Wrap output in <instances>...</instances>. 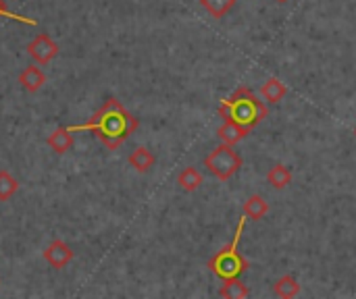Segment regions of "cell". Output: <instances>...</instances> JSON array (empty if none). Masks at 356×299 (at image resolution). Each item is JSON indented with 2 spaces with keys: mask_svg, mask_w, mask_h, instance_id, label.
Here are the masks:
<instances>
[{
  "mask_svg": "<svg viewBox=\"0 0 356 299\" xmlns=\"http://www.w3.org/2000/svg\"><path fill=\"white\" fill-rule=\"evenodd\" d=\"M138 125H140L138 119L117 98H108L90 121H86L81 125H73L69 129L73 133L92 131L104 144V148L117 150L127 142L129 135L136 133Z\"/></svg>",
  "mask_w": 356,
  "mask_h": 299,
  "instance_id": "cell-1",
  "label": "cell"
},
{
  "mask_svg": "<svg viewBox=\"0 0 356 299\" xmlns=\"http://www.w3.org/2000/svg\"><path fill=\"white\" fill-rule=\"evenodd\" d=\"M219 114L252 131L259 123H263L269 117V108L265 106V102L257 98V94L250 87L240 85L238 89H234L229 98L221 100Z\"/></svg>",
  "mask_w": 356,
  "mask_h": 299,
  "instance_id": "cell-2",
  "label": "cell"
},
{
  "mask_svg": "<svg viewBox=\"0 0 356 299\" xmlns=\"http://www.w3.org/2000/svg\"><path fill=\"white\" fill-rule=\"evenodd\" d=\"M246 221L248 216L242 214L238 225H236V233H234V239L229 246L221 248L209 262H207V268H211V273L221 279V281H229V279H238L242 277L248 268H250V262L240 254V239L244 235V229H246Z\"/></svg>",
  "mask_w": 356,
  "mask_h": 299,
  "instance_id": "cell-3",
  "label": "cell"
},
{
  "mask_svg": "<svg viewBox=\"0 0 356 299\" xmlns=\"http://www.w3.org/2000/svg\"><path fill=\"white\" fill-rule=\"evenodd\" d=\"M244 160L242 156L234 150V146L229 144H221L217 146L209 156H204V166L219 179V181H229L240 169H242Z\"/></svg>",
  "mask_w": 356,
  "mask_h": 299,
  "instance_id": "cell-4",
  "label": "cell"
},
{
  "mask_svg": "<svg viewBox=\"0 0 356 299\" xmlns=\"http://www.w3.org/2000/svg\"><path fill=\"white\" fill-rule=\"evenodd\" d=\"M27 54L38 62V65H48L58 56V46L48 33H38L29 44H27Z\"/></svg>",
  "mask_w": 356,
  "mask_h": 299,
  "instance_id": "cell-5",
  "label": "cell"
},
{
  "mask_svg": "<svg viewBox=\"0 0 356 299\" xmlns=\"http://www.w3.org/2000/svg\"><path fill=\"white\" fill-rule=\"evenodd\" d=\"M73 250L69 244L60 241V239H54L46 250H44V260L54 268V271H60L65 268L71 260H73Z\"/></svg>",
  "mask_w": 356,
  "mask_h": 299,
  "instance_id": "cell-6",
  "label": "cell"
},
{
  "mask_svg": "<svg viewBox=\"0 0 356 299\" xmlns=\"http://www.w3.org/2000/svg\"><path fill=\"white\" fill-rule=\"evenodd\" d=\"M44 83H46V73H44L40 67H35V65H29V67H25V69L19 73V85H21L25 92H29V94L40 92Z\"/></svg>",
  "mask_w": 356,
  "mask_h": 299,
  "instance_id": "cell-7",
  "label": "cell"
},
{
  "mask_svg": "<svg viewBox=\"0 0 356 299\" xmlns=\"http://www.w3.org/2000/svg\"><path fill=\"white\" fill-rule=\"evenodd\" d=\"M46 144L54 154H67L73 148V131L69 127H56L48 135Z\"/></svg>",
  "mask_w": 356,
  "mask_h": 299,
  "instance_id": "cell-8",
  "label": "cell"
},
{
  "mask_svg": "<svg viewBox=\"0 0 356 299\" xmlns=\"http://www.w3.org/2000/svg\"><path fill=\"white\" fill-rule=\"evenodd\" d=\"M248 133H250V129H246V127H242V125H238V123H234V121H229V119H225L223 125L217 129L219 142H221V144H229V146L242 142Z\"/></svg>",
  "mask_w": 356,
  "mask_h": 299,
  "instance_id": "cell-9",
  "label": "cell"
},
{
  "mask_svg": "<svg viewBox=\"0 0 356 299\" xmlns=\"http://www.w3.org/2000/svg\"><path fill=\"white\" fill-rule=\"evenodd\" d=\"M127 160H129L131 169H136L138 173H148V171L154 166V162H156L154 154H152L148 148H144V146H138V148L129 154Z\"/></svg>",
  "mask_w": 356,
  "mask_h": 299,
  "instance_id": "cell-10",
  "label": "cell"
},
{
  "mask_svg": "<svg viewBox=\"0 0 356 299\" xmlns=\"http://www.w3.org/2000/svg\"><path fill=\"white\" fill-rule=\"evenodd\" d=\"M261 94L265 96V100H267V102H271V104H280V102L286 98L288 87H286V85H284V81H280L277 77H269V79L265 81V85L261 87Z\"/></svg>",
  "mask_w": 356,
  "mask_h": 299,
  "instance_id": "cell-11",
  "label": "cell"
},
{
  "mask_svg": "<svg viewBox=\"0 0 356 299\" xmlns=\"http://www.w3.org/2000/svg\"><path fill=\"white\" fill-rule=\"evenodd\" d=\"M267 183L275 189H286L292 183V171L286 164H273L267 173Z\"/></svg>",
  "mask_w": 356,
  "mask_h": 299,
  "instance_id": "cell-12",
  "label": "cell"
},
{
  "mask_svg": "<svg viewBox=\"0 0 356 299\" xmlns=\"http://www.w3.org/2000/svg\"><path fill=\"white\" fill-rule=\"evenodd\" d=\"M269 212V204L265 202L263 196H250L246 202H244V214L250 219V221H263Z\"/></svg>",
  "mask_w": 356,
  "mask_h": 299,
  "instance_id": "cell-13",
  "label": "cell"
},
{
  "mask_svg": "<svg viewBox=\"0 0 356 299\" xmlns=\"http://www.w3.org/2000/svg\"><path fill=\"white\" fill-rule=\"evenodd\" d=\"M273 291H275V296H277V298L292 299L300 293V283H298L292 275H284L282 279H277V281H275Z\"/></svg>",
  "mask_w": 356,
  "mask_h": 299,
  "instance_id": "cell-14",
  "label": "cell"
},
{
  "mask_svg": "<svg viewBox=\"0 0 356 299\" xmlns=\"http://www.w3.org/2000/svg\"><path fill=\"white\" fill-rule=\"evenodd\" d=\"M219 298L223 299H246L250 298V289L238 279H229V281H223V287L219 289Z\"/></svg>",
  "mask_w": 356,
  "mask_h": 299,
  "instance_id": "cell-15",
  "label": "cell"
},
{
  "mask_svg": "<svg viewBox=\"0 0 356 299\" xmlns=\"http://www.w3.org/2000/svg\"><path fill=\"white\" fill-rule=\"evenodd\" d=\"M177 185H179L186 194H192V191H196V189L202 185V175L198 173V169L188 166V169H184V171L177 175Z\"/></svg>",
  "mask_w": 356,
  "mask_h": 299,
  "instance_id": "cell-16",
  "label": "cell"
},
{
  "mask_svg": "<svg viewBox=\"0 0 356 299\" xmlns=\"http://www.w3.org/2000/svg\"><path fill=\"white\" fill-rule=\"evenodd\" d=\"M200 4H202V8H204L211 17L223 19V17L236 6V0H200Z\"/></svg>",
  "mask_w": 356,
  "mask_h": 299,
  "instance_id": "cell-17",
  "label": "cell"
},
{
  "mask_svg": "<svg viewBox=\"0 0 356 299\" xmlns=\"http://www.w3.org/2000/svg\"><path fill=\"white\" fill-rule=\"evenodd\" d=\"M19 189V181L8 173V171H0V202H8Z\"/></svg>",
  "mask_w": 356,
  "mask_h": 299,
  "instance_id": "cell-18",
  "label": "cell"
},
{
  "mask_svg": "<svg viewBox=\"0 0 356 299\" xmlns=\"http://www.w3.org/2000/svg\"><path fill=\"white\" fill-rule=\"evenodd\" d=\"M0 17H4V19H13V21H19V23H25V25H31V27H35V25H38V21H35V19H29V17H23V15H17V12L6 10V8H4V4H2V0H0Z\"/></svg>",
  "mask_w": 356,
  "mask_h": 299,
  "instance_id": "cell-19",
  "label": "cell"
},
{
  "mask_svg": "<svg viewBox=\"0 0 356 299\" xmlns=\"http://www.w3.org/2000/svg\"><path fill=\"white\" fill-rule=\"evenodd\" d=\"M355 137H356V129H355Z\"/></svg>",
  "mask_w": 356,
  "mask_h": 299,
  "instance_id": "cell-20",
  "label": "cell"
},
{
  "mask_svg": "<svg viewBox=\"0 0 356 299\" xmlns=\"http://www.w3.org/2000/svg\"><path fill=\"white\" fill-rule=\"evenodd\" d=\"M0 283H2V281H0Z\"/></svg>",
  "mask_w": 356,
  "mask_h": 299,
  "instance_id": "cell-21",
  "label": "cell"
},
{
  "mask_svg": "<svg viewBox=\"0 0 356 299\" xmlns=\"http://www.w3.org/2000/svg\"><path fill=\"white\" fill-rule=\"evenodd\" d=\"M282 2H284V0H282Z\"/></svg>",
  "mask_w": 356,
  "mask_h": 299,
  "instance_id": "cell-22",
  "label": "cell"
}]
</instances>
